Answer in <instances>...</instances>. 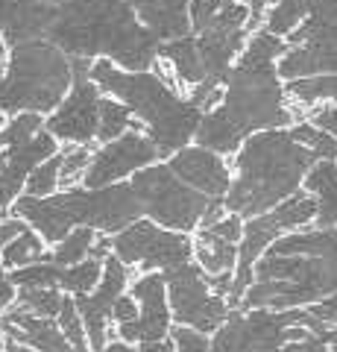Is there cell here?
Here are the masks:
<instances>
[{"label":"cell","instance_id":"obj_1","mask_svg":"<svg viewBox=\"0 0 337 352\" xmlns=\"http://www.w3.org/2000/svg\"><path fill=\"white\" fill-rule=\"evenodd\" d=\"M288 47V38L270 32L267 27H258L249 36L244 53L223 82V103L205 112L200 120L194 138L197 144L220 156H235L255 132L297 124L285 80L279 74V59Z\"/></svg>","mask_w":337,"mask_h":352},{"label":"cell","instance_id":"obj_2","mask_svg":"<svg viewBox=\"0 0 337 352\" xmlns=\"http://www.w3.org/2000/svg\"><path fill=\"white\" fill-rule=\"evenodd\" d=\"M47 38L82 59H112L124 71L156 68L161 41L138 18L129 0H65Z\"/></svg>","mask_w":337,"mask_h":352},{"label":"cell","instance_id":"obj_3","mask_svg":"<svg viewBox=\"0 0 337 352\" xmlns=\"http://www.w3.org/2000/svg\"><path fill=\"white\" fill-rule=\"evenodd\" d=\"M91 80L103 88V94H112L124 100L144 132L156 141L159 156H173L182 147H188L197 138L202 109L191 97L179 94L173 71H124L112 59H94Z\"/></svg>","mask_w":337,"mask_h":352},{"label":"cell","instance_id":"obj_4","mask_svg":"<svg viewBox=\"0 0 337 352\" xmlns=\"http://www.w3.org/2000/svg\"><path fill=\"white\" fill-rule=\"evenodd\" d=\"M317 162L302 141L293 138L290 126L255 132L235 153L232 188L223 197L226 208L246 220L270 212L305 185Z\"/></svg>","mask_w":337,"mask_h":352},{"label":"cell","instance_id":"obj_5","mask_svg":"<svg viewBox=\"0 0 337 352\" xmlns=\"http://www.w3.org/2000/svg\"><path fill=\"white\" fill-rule=\"evenodd\" d=\"M15 214L24 217L45 241L59 244L73 226L121 232L129 223L141 220L144 206L132 185L115 182L103 188H68L65 194L50 197L24 194L15 203Z\"/></svg>","mask_w":337,"mask_h":352},{"label":"cell","instance_id":"obj_6","mask_svg":"<svg viewBox=\"0 0 337 352\" xmlns=\"http://www.w3.org/2000/svg\"><path fill=\"white\" fill-rule=\"evenodd\" d=\"M73 85V59L50 38H36L9 47L6 82L0 112H38L47 115L68 97Z\"/></svg>","mask_w":337,"mask_h":352},{"label":"cell","instance_id":"obj_7","mask_svg":"<svg viewBox=\"0 0 337 352\" xmlns=\"http://www.w3.org/2000/svg\"><path fill=\"white\" fill-rule=\"evenodd\" d=\"M191 36L205 80L223 85L253 36V12L241 0H191Z\"/></svg>","mask_w":337,"mask_h":352},{"label":"cell","instance_id":"obj_8","mask_svg":"<svg viewBox=\"0 0 337 352\" xmlns=\"http://www.w3.org/2000/svg\"><path fill=\"white\" fill-rule=\"evenodd\" d=\"M317 217V197L311 191L299 188L293 197L281 200L276 208H270L264 214H255L244 223V238L237 244V267H235V282L229 291V305L237 308L249 291V285L255 282V261L264 256L267 247L279 241L290 229L308 226Z\"/></svg>","mask_w":337,"mask_h":352},{"label":"cell","instance_id":"obj_9","mask_svg":"<svg viewBox=\"0 0 337 352\" xmlns=\"http://www.w3.org/2000/svg\"><path fill=\"white\" fill-rule=\"evenodd\" d=\"M302 308H249L246 314L244 308H232L211 340V352H285V344L311 335L302 326Z\"/></svg>","mask_w":337,"mask_h":352},{"label":"cell","instance_id":"obj_10","mask_svg":"<svg viewBox=\"0 0 337 352\" xmlns=\"http://www.w3.org/2000/svg\"><path fill=\"white\" fill-rule=\"evenodd\" d=\"M132 188L141 197L144 214L159 220L161 226L188 232L202 223V214L209 208L211 197L191 188L185 179L173 173L170 164H147L132 179Z\"/></svg>","mask_w":337,"mask_h":352},{"label":"cell","instance_id":"obj_11","mask_svg":"<svg viewBox=\"0 0 337 352\" xmlns=\"http://www.w3.org/2000/svg\"><path fill=\"white\" fill-rule=\"evenodd\" d=\"M288 53L279 59L281 80L337 74V0H323L288 36Z\"/></svg>","mask_w":337,"mask_h":352},{"label":"cell","instance_id":"obj_12","mask_svg":"<svg viewBox=\"0 0 337 352\" xmlns=\"http://www.w3.org/2000/svg\"><path fill=\"white\" fill-rule=\"evenodd\" d=\"M165 282L170 311L182 326H194L200 332H217L226 323L232 305L209 285V273L200 264H176V267L165 270Z\"/></svg>","mask_w":337,"mask_h":352},{"label":"cell","instance_id":"obj_13","mask_svg":"<svg viewBox=\"0 0 337 352\" xmlns=\"http://www.w3.org/2000/svg\"><path fill=\"white\" fill-rule=\"evenodd\" d=\"M73 59V85L68 97L47 115V132H53L65 144H91L97 141L100 129V106H103V88L91 80L94 59L71 56Z\"/></svg>","mask_w":337,"mask_h":352},{"label":"cell","instance_id":"obj_14","mask_svg":"<svg viewBox=\"0 0 337 352\" xmlns=\"http://www.w3.org/2000/svg\"><path fill=\"white\" fill-rule=\"evenodd\" d=\"M112 250L124 264H141L144 270H170L191 261L194 241L176 229H159L150 220H135L115 232Z\"/></svg>","mask_w":337,"mask_h":352},{"label":"cell","instance_id":"obj_15","mask_svg":"<svg viewBox=\"0 0 337 352\" xmlns=\"http://www.w3.org/2000/svg\"><path fill=\"white\" fill-rule=\"evenodd\" d=\"M156 159H161L156 141L144 129H129L121 138L106 141V144L94 150V159L89 164V170H85L82 182H85V188L115 185L124 176H135L141 168L156 164Z\"/></svg>","mask_w":337,"mask_h":352},{"label":"cell","instance_id":"obj_16","mask_svg":"<svg viewBox=\"0 0 337 352\" xmlns=\"http://www.w3.org/2000/svg\"><path fill=\"white\" fill-rule=\"evenodd\" d=\"M167 282L161 273H147L132 285V296L141 302V314L135 320L117 326V335L126 344H159L170 335V296L165 294Z\"/></svg>","mask_w":337,"mask_h":352},{"label":"cell","instance_id":"obj_17","mask_svg":"<svg viewBox=\"0 0 337 352\" xmlns=\"http://www.w3.org/2000/svg\"><path fill=\"white\" fill-rule=\"evenodd\" d=\"M129 282V264H124L117 256H108L103 261V279L91 294H77V308L82 314L85 332H89V346L100 352L106 346L108 326L106 317H112V308L117 302V296L124 294Z\"/></svg>","mask_w":337,"mask_h":352},{"label":"cell","instance_id":"obj_18","mask_svg":"<svg viewBox=\"0 0 337 352\" xmlns=\"http://www.w3.org/2000/svg\"><path fill=\"white\" fill-rule=\"evenodd\" d=\"M170 168L173 173L185 179L191 188H197L209 197H226L232 188V170L223 162L220 153H214L202 144H188L179 153L170 156Z\"/></svg>","mask_w":337,"mask_h":352},{"label":"cell","instance_id":"obj_19","mask_svg":"<svg viewBox=\"0 0 337 352\" xmlns=\"http://www.w3.org/2000/svg\"><path fill=\"white\" fill-rule=\"evenodd\" d=\"M0 335L18 340V344H27L38 352H77L71 346L68 335L62 332V326H56L50 317L32 314L21 305L0 314Z\"/></svg>","mask_w":337,"mask_h":352},{"label":"cell","instance_id":"obj_20","mask_svg":"<svg viewBox=\"0 0 337 352\" xmlns=\"http://www.w3.org/2000/svg\"><path fill=\"white\" fill-rule=\"evenodd\" d=\"M53 18H56V6L45 0H0V36L9 47L47 38Z\"/></svg>","mask_w":337,"mask_h":352},{"label":"cell","instance_id":"obj_21","mask_svg":"<svg viewBox=\"0 0 337 352\" xmlns=\"http://www.w3.org/2000/svg\"><path fill=\"white\" fill-rule=\"evenodd\" d=\"M129 3L159 36V41L182 38L191 32V0H129Z\"/></svg>","mask_w":337,"mask_h":352},{"label":"cell","instance_id":"obj_22","mask_svg":"<svg viewBox=\"0 0 337 352\" xmlns=\"http://www.w3.org/2000/svg\"><path fill=\"white\" fill-rule=\"evenodd\" d=\"M305 191L317 197V217L314 223L320 229L337 226V162L320 159L305 176Z\"/></svg>","mask_w":337,"mask_h":352},{"label":"cell","instance_id":"obj_23","mask_svg":"<svg viewBox=\"0 0 337 352\" xmlns=\"http://www.w3.org/2000/svg\"><path fill=\"white\" fill-rule=\"evenodd\" d=\"M159 59L165 62V68L173 71L176 82H185L188 88L205 82V68H202V59H200V50H197V41L188 32L182 38H170V41H161V53Z\"/></svg>","mask_w":337,"mask_h":352},{"label":"cell","instance_id":"obj_24","mask_svg":"<svg viewBox=\"0 0 337 352\" xmlns=\"http://www.w3.org/2000/svg\"><path fill=\"white\" fill-rule=\"evenodd\" d=\"M194 256H197V264L209 273V276H217V273H235L237 267V241L226 238L214 229H200L197 241H194Z\"/></svg>","mask_w":337,"mask_h":352},{"label":"cell","instance_id":"obj_25","mask_svg":"<svg viewBox=\"0 0 337 352\" xmlns=\"http://www.w3.org/2000/svg\"><path fill=\"white\" fill-rule=\"evenodd\" d=\"M290 103H299L308 109H317L325 103H337V74H314V76H297V80H285Z\"/></svg>","mask_w":337,"mask_h":352},{"label":"cell","instance_id":"obj_26","mask_svg":"<svg viewBox=\"0 0 337 352\" xmlns=\"http://www.w3.org/2000/svg\"><path fill=\"white\" fill-rule=\"evenodd\" d=\"M45 124H47L45 115H38V112L9 115V120L0 126V168H3V162H6L9 153L18 150V147H24L27 141L36 138L41 129H47Z\"/></svg>","mask_w":337,"mask_h":352},{"label":"cell","instance_id":"obj_27","mask_svg":"<svg viewBox=\"0 0 337 352\" xmlns=\"http://www.w3.org/2000/svg\"><path fill=\"white\" fill-rule=\"evenodd\" d=\"M129 129H144V126L135 120L132 109H129L124 100H117V97L106 94L103 97V106H100V129H97V141L106 144V141L121 138L124 132H129Z\"/></svg>","mask_w":337,"mask_h":352},{"label":"cell","instance_id":"obj_28","mask_svg":"<svg viewBox=\"0 0 337 352\" xmlns=\"http://www.w3.org/2000/svg\"><path fill=\"white\" fill-rule=\"evenodd\" d=\"M100 279H103V258L97 256H89L80 264H71V267L62 264V291L89 294L100 285Z\"/></svg>","mask_w":337,"mask_h":352},{"label":"cell","instance_id":"obj_29","mask_svg":"<svg viewBox=\"0 0 337 352\" xmlns=\"http://www.w3.org/2000/svg\"><path fill=\"white\" fill-rule=\"evenodd\" d=\"M293 138L302 141L314 156L317 159H329V162H337V138L332 135V132H325L323 126H317L314 120H297V124L290 126Z\"/></svg>","mask_w":337,"mask_h":352},{"label":"cell","instance_id":"obj_30","mask_svg":"<svg viewBox=\"0 0 337 352\" xmlns=\"http://www.w3.org/2000/svg\"><path fill=\"white\" fill-rule=\"evenodd\" d=\"M91 247H94V229L91 226L71 229V232L56 244V250H53V261L71 267V264H80V261L89 258Z\"/></svg>","mask_w":337,"mask_h":352},{"label":"cell","instance_id":"obj_31","mask_svg":"<svg viewBox=\"0 0 337 352\" xmlns=\"http://www.w3.org/2000/svg\"><path fill=\"white\" fill-rule=\"evenodd\" d=\"M45 261V244H41V235L24 229L18 238H12L3 247V264L6 267H27V264Z\"/></svg>","mask_w":337,"mask_h":352},{"label":"cell","instance_id":"obj_32","mask_svg":"<svg viewBox=\"0 0 337 352\" xmlns=\"http://www.w3.org/2000/svg\"><path fill=\"white\" fill-rule=\"evenodd\" d=\"M12 282L18 288H59L62 291V264H27V267H15Z\"/></svg>","mask_w":337,"mask_h":352},{"label":"cell","instance_id":"obj_33","mask_svg":"<svg viewBox=\"0 0 337 352\" xmlns=\"http://www.w3.org/2000/svg\"><path fill=\"white\" fill-rule=\"evenodd\" d=\"M18 305L32 314H41V317H59L65 296L59 294V288H21Z\"/></svg>","mask_w":337,"mask_h":352},{"label":"cell","instance_id":"obj_34","mask_svg":"<svg viewBox=\"0 0 337 352\" xmlns=\"http://www.w3.org/2000/svg\"><path fill=\"white\" fill-rule=\"evenodd\" d=\"M59 173H62V150L56 156H50L47 162H41L36 170L27 176V194L32 197H50L59 188Z\"/></svg>","mask_w":337,"mask_h":352},{"label":"cell","instance_id":"obj_35","mask_svg":"<svg viewBox=\"0 0 337 352\" xmlns=\"http://www.w3.org/2000/svg\"><path fill=\"white\" fill-rule=\"evenodd\" d=\"M94 159V150L91 144H71L62 150V173H59V182L68 188L77 179H82L85 170H89V164Z\"/></svg>","mask_w":337,"mask_h":352},{"label":"cell","instance_id":"obj_36","mask_svg":"<svg viewBox=\"0 0 337 352\" xmlns=\"http://www.w3.org/2000/svg\"><path fill=\"white\" fill-rule=\"evenodd\" d=\"M59 326H62V332L68 335L73 349H77V352H89V346H85L89 332H85V323H82V314L77 308V300H65L62 311H59Z\"/></svg>","mask_w":337,"mask_h":352},{"label":"cell","instance_id":"obj_37","mask_svg":"<svg viewBox=\"0 0 337 352\" xmlns=\"http://www.w3.org/2000/svg\"><path fill=\"white\" fill-rule=\"evenodd\" d=\"M170 340L176 346V352H211V340L205 338V332H200L194 326L179 323L176 329H170Z\"/></svg>","mask_w":337,"mask_h":352},{"label":"cell","instance_id":"obj_38","mask_svg":"<svg viewBox=\"0 0 337 352\" xmlns=\"http://www.w3.org/2000/svg\"><path fill=\"white\" fill-rule=\"evenodd\" d=\"M308 120H314L317 126H323L325 132H332V135L337 138V103H325V106L311 109Z\"/></svg>","mask_w":337,"mask_h":352},{"label":"cell","instance_id":"obj_39","mask_svg":"<svg viewBox=\"0 0 337 352\" xmlns=\"http://www.w3.org/2000/svg\"><path fill=\"white\" fill-rule=\"evenodd\" d=\"M21 185H27V179H21V176H12V173L0 170V208H6L9 203H15Z\"/></svg>","mask_w":337,"mask_h":352},{"label":"cell","instance_id":"obj_40","mask_svg":"<svg viewBox=\"0 0 337 352\" xmlns=\"http://www.w3.org/2000/svg\"><path fill=\"white\" fill-rule=\"evenodd\" d=\"M24 223H27V220H24V217H18V214L0 223V250H3L12 238H18L21 232H24V229H30V226H24Z\"/></svg>","mask_w":337,"mask_h":352},{"label":"cell","instance_id":"obj_41","mask_svg":"<svg viewBox=\"0 0 337 352\" xmlns=\"http://www.w3.org/2000/svg\"><path fill=\"white\" fill-rule=\"evenodd\" d=\"M112 317L117 323H126V320H135L138 317V311H135V300L132 296H117V302H115V308H112Z\"/></svg>","mask_w":337,"mask_h":352},{"label":"cell","instance_id":"obj_42","mask_svg":"<svg viewBox=\"0 0 337 352\" xmlns=\"http://www.w3.org/2000/svg\"><path fill=\"white\" fill-rule=\"evenodd\" d=\"M15 282H12V276H6V270H3V264H0V311H6L9 305H12V300H15Z\"/></svg>","mask_w":337,"mask_h":352},{"label":"cell","instance_id":"obj_43","mask_svg":"<svg viewBox=\"0 0 337 352\" xmlns=\"http://www.w3.org/2000/svg\"><path fill=\"white\" fill-rule=\"evenodd\" d=\"M273 3H276V0H249V12H253V32L264 24V15H267V9Z\"/></svg>","mask_w":337,"mask_h":352},{"label":"cell","instance_id":"obj_44","mask_svg":"<svg viewBox=\"0 0 337 352\" xmlns=\"http://www.w3.org/2000/svg\"><path fill=\"white\" fill-rule=\"evenodd\" d=\"M141 352H176V346H173V340H170V344L159 340V344H144V349H141Z\"/></svg>","mask_w":337,"mask_h":352},{"label":"cell","instance_id":"obj_45","mask_svg":"<svg viewBox=\"0 0 337 352\" xmlns=\"http://www.w3.org/2000/svg\"><path fill=\"white\" fill-rule=\"evenodd\" d=\"M100 352H132V346H129L126 340H124V344H108V346H103Z\"/></svg>","mask_w":337,"mask_h":352},{"label":"cell","instance_id":"obj_46","mask_svg":"<svg viewBox=\"0 0 337 352\" xmlns=\"http://www.w3.org/2000/svg\"><path fill=\"white\" fill-rule=\"evenodd\" d=\"M6 56H9V44L3 36H0V62H6Z\"/></svg>","mask_w":337,"mask_h":352},{"label":"cell","instance_id":"obj_47","mask_svg":"<svg viewBox=\"0 0 337 352\" xmlns=\"http://www.w3.org/2000/svg\"><path fill=\"white\" fill-rule=\"evenodd\" d=\"M3 82H6V65H0V100H3Z\"/></svg>","mask_w":337,"mask_h":352},{"label":"cell","instance_id":"obj_48","mask_svg":"<svg viewBox=\"0 0 337 352\" xmlns=\"http://www.w3.org/2000/svg\"><path fill=\"white\" fill-rule=\"evenodd\" d=\"M45 3H50V6H59V3H65V0H45Z\"/></svg>","mask_w":337,"mask_h":352},{"label":"cell","instance_id":"obj_49","mask_svg":"<svg viewBox=\"0 0 337 352\" xmlns=\"http://www.w3.org/2000/svg\"><path fill=\"white\" fill-rule=\"evenodd\" d=\"M0 352H6V344H3V340H0Z\"/></svg>","mask_w":337,"mask_h":352},{"label":"cell","instance_id":"obj_50","mask_svg":"<svg viewBox=\"0 0 337 352\" xmlns=\"http://www.w3.org/2000/svg\"><path fill=\"white\" fill-rule=\"evenodd\" d=\"M6 124V120H3V112H0V126H3Z\"/></svg>","mask_w":337,"mask_h":352},{"label":"cell","instance_id":"obj_51","mask_svg":"<svg viewBox=\"0 0 337 352\" xmlns=\"http://www.w3.org/2000/svg\"><path fill=\"white\" fill-rule=\"evenodd\" d=\"M241 3H246V6H249V0H241Z\"/></svg>","mask_w":337,"mask_h":352}]
</instances>
